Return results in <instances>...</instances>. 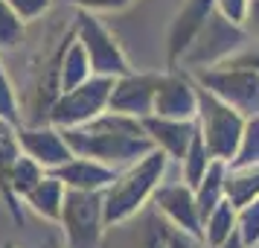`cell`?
<instances>
[{"mask_svg":"<svg viewBox=\"0 0 259 248\" xmlns=\"http://www.w3.org/2000/svg\"><path fill=\"white\" fill-rule=\"evenodd\" d=\"M64 137L76 158H94L117 172L137 164L154 149L143 129V120H131L122 114H111V111H105L88 126L67 129Z\"/></svg>","mask_w":259,"mask_h":248,"instance_id":"cell-1","label":"cell"},{"mask_svg":"<svg viewBox=\"0 0 259 248\" xmlns=\"http://www.w3.org/2000/svg\"><path fill=\"white\" fill-rule=\"evenodd\" d=\"M253 44L242 26L224 21L222 15L212 12V18L207 21L204 32L198 36V41L189 47V53L181 61V70L187 73H201V70H212L222 67L230 59H236L242 50H247Z\"/></svg>","mask_w":259,"mask_h":248,"instance_id":"cell-4","label":"cell"},{"mask_svg":"<svg viewBox=\"0 0 259 248\" xmlns=\"http://www.w3.org/2000/svg\"><path fill=\"white\" fill-rule=\"evenodd\" d=\"M67 3H73L79 12L99 15V12H122V9H128L134 0H67Z\"/></svg>","mask_w":259,"mask_h":248,"instance_id":"cell-30","label":"cell"},{"mask_svg":"<svg viewBox=\"0 0 259 248\" xmlns=\"http://www.w3.org/2000/svg\"><path fill=\"white\" fill-rule=\"evenodd\" d=\"M53 175L67 190H76V193H105L117 181V169L99 164L94 158H73L64 166L53 169Z\"/></svg>","mask_w":259,"mask_h":248,"instance_id":"cell-15","label":"cell"},{"mask_svg":"<svg viewBox=\"0 0 259 248\" xmlns=\"http://www.w3.org/2000/svg\"><path fill=\"white\" fill-rule=\"evenodd\" d=\"M64 196H67V187H64L59 178L50 172V175L24 199V204H29V210L38 213V216H41V219H47V222H61Z\"/></svg>","mask_w":259,"mask_h":248,"instance_id":"cell-18","label":"cell"},{"mask_svg":"<svg viewBox=\"0 0 259 248\" xmlns=\"http://www.w3.org/2000/svg\"><path fill=\"white\" fill-rule=\"evenodd\" d=\"M227 169H230V164L215 161V164L210 166V172L204 175V181L195 187V201H198L201 222H204L219 204L227 201Z\"/></svg>","mask_w":259,"mask_h":248,"instance_id":"cell-20","label":"cell"},{"mask_svg":"<svg viewBox=\"0 0 259 248\" xmlns=\"http://www.w3.org/2000/svg\"><path fill=\"white\" fill-rule=\"evenodd\" d=\"M230 67H247V70H256L259 73V44H250L247 50H242L236 59L227 61Z\"/></svg>","mask_w":259,"mask_h":248,"instance_id":"cell-32","label":"cell"},{"mask_svg":"<svg viewBox=\"0 0 259 248\" xmlns=\"http://www.w3.org/2000/svg\"><path fill=\"white\" fill-rule=\"evenodd\" d=\"M111 91H114V79L105 76H94L91 82H84L76 91L61 94L53 108H50V126L67 131V129H79L94 123L96 117H102L108 111L111 102Z\"/></svg>","mask_w":259,"mask_h":248,"instance_id":"cell-8","label":"cell"},{"mask_svg":"<svg viewBox=\"0 0 259 248\" xmlns=\"http://www.w3.org/2000/svg\"><path fill=\"white\" fill-rule=\"evenodd\" d=\"M3 248H18V245H15V242H3Z\"/></svg>","mask_w":259,"mask_h":248,"instance_id":"cell-37","label":"cell"},{"mask_svg":"<svg viewBox=\"0 0 259 248\" xmlns=\"http://www.w3.org/2000/svg\"><path fill=\"white\" fill-rule=\"evenodd\" d=\"M198 99H201V88L192 73L166 70L160 73V88H157V96H154V117L195 123Z\"/></svg>","mask_w":259,"mask_h":248,"instance_id":"cell-10","label":"cell"},{"mask_svg":"<svg viewBox=\"0 0 259 248\" xmlns=\"http://www.w3.org/2000/svg\"><path fill=\"white\" fill-rule=\"evenodd\" d=\"M44 248H64V245H59V242H53V239H47V242H44Z\"/></svg>","mask_w":259,"mask_h":248,"instance_id":"cell-36","label":"cell"},{"mask_svg":"<svg viewBox=\"0 0 259 248\" xmlns=\"http://www.w3.org/2000/svg\"><path fill=\"white\" fill-rule=\"evenodd\" d=\"M195 126H198V134L204 137V143H207V149L212 152V158L222 161V164H233L247 120L239 111H233L227 102H222L219 96H212L210 91L201 88Z\"/></svg>","mask_w":259,"mask_h":248,"instance_id":"cell-3","label":"cell"},{"mask_svg":"<svg viewBox=\"0 0 259 248\" xmlns=\"http://www.w3.org/2000/svg\"><path fill=\"white\" fill-rule=\"evenodd\" d=\"M169 164L172 161L160 149H152L137 164L119 169L117 181L102 193L105 196V225L108 228L131 222L146 207H152L154 193L163 187V181H166Z\"/></svg>","mask_w":259,"mask_h":248,"instance_id":"cell-2","label":"cell"},{"mask_svg":"<svg viewBox=\"0 0 259 248\" xmlns=\"http://www.w3.org/2000/svg\"><path fill=\"white\" fill-rule=\"evenodd\" d=\"M247 9H250V0H215V15H222L224 21L242 26V29L247 21Z\"/></svg>","mask_w":259,"mask_h":248,"instance_id":"cell-29","label":"cell"},{"mask_svg":"<svg viewBox=\"0 0 259 248\" xmlns=\"http://www.w3.org/2000/svg\"><path fill=\"white\" fill-rule=\"evenodd\" d=\"M157 88H160V73L131 70L128 76L114 79V91H111L108 111H111V114L131 117V120L154 117V96H157Z\"/></svg>","mask_w":259,"mask_h":248,"instance_id":"cell-11","label":"cell"},{"mask_svg":"<svg viewBox=\"0 0 259 248\" xmlns=\"http://www.w3.org/2000/svg\"><path fill=\"white\" fill-rule=\"evenodd\" d=\"M47 175H50V172L41 164H35L32 158L21 155V161H18V166H15V172H12V193L24 201L26 196H29V193H32V190H35Z\"/></svg>","mask_w":259,"mask_h":248,"instance_id":"cell-24","label":"cell"},{"mask_svg":"<svg viewBox=\"0 0 259 248\" xmlns=\"http://www.w3.org/2000/svg\"><path fill=\"white\" fill-rule=\"evenodd\" d=\"M236 216H239V210H236L230 201L219 204V207L204 219V245L222 248L224 242L236 234Z\"/></svg>","mask_w":259,"mask_h":248,"instance_id":"cell-23","label":"cell"},{"mask_svg":"<svg viewBox=\"0 0 259 248\" xmlns=\"http://www.w3.org/2000/svg\"><path fill=\"white\" fill-rule=\"evenodd\" d=\"M26 36V24L12 12V6L6 0H0V50L18 47Z\"/></svg>","mask_w":259,"mask_h":248,"instance_id":"cell-25","label":"cell"},{"mask_svg":"<svg viewBox=\"0 0 259 248\" xmlns=\"http://www.w3.org/2000/svg\"><path fill=\"white\" fill-rule=\"evenodd\" d=\"M236 234L247 248H259V199L245 204L236 216Z\"/></svg>","mask_w":259,"mask_h":248,"instance_id":"cell-28","label":"cell"},{"mask_svg":"<svg viewBox=\"0 0 259 248\" xmlns=\"http://www.w3.org/2000/svg\"><path fill=\"white\" fill-rule=\"evenodd\" d=\"M143 129H146L154 149H160L169 161L181 164L189 149V143H192V137H195V131H198V126L195 123H184V120L149 117V120H143Z\"/></svg>","mask_w":259,"mask_h":248,"instance_id":"cell-16","label":"cell"},{"mask_svg":"<svg viewBox=\"0 0 259 248\" xmlns=\"http://www.w3.org/2000/svg\"><path fill=\"white\" fill-rule=\"evenodd\" d=\"M192 76H195V82L204 91L219 96L222 102H227L245 120L259 117V73L256 70L222 64V67L201 70V73H192Z\"/></svg>","mask_w":259,"mask_h":248,"instance_id":"cell-7","label":"cell"},{"mask_svg":"<svg viewBox=\"0 0 259 248\" xmlns=\"http://www.w3.org/2000/svg\"><path fill=\"white\" fill-rule=\"evenodd\" d=\"M73 32L79 38V44L84 47L88 59H91L94 76L119 79V76H128L131 73L128 56L122 53V47H119V41L114 38V32H111L96 15L79 12L76 21H73Z\"/></svg>","mask_w":259,"mask_h":248,"instance_id":"cell-6","label":"cell"},{"mask_svg":"<svg viewBox=\"0 0 259 248\" xmlns=\"http://www.w3.org/2000/svg\"><path fill=\"white\" fill-rule=\"evenodd\" d=\"M215 12V0H184L166 29V70H181V61L198 41L207 21Z\"/></svg>","mask_w":259,"mask_h":248,"instance_id":"cell-9","label":"cell"},{"mask_svg":"<svg viewBox=\"0 0 259 248\" xmlns=\"http://www.w3.org/2000/svg\"><path fill=\"white\" fill-rule=\"evenodd\" d=\"M256 164H259V117H253V120H247L242 143H239V152H236L230 166H256Z\"/></svg>","mask_w":259,"mask_h":248,"instance_id":"cell-27","label":"cell"},{"mask_svg":"<svg viewBox=\"0 0 259 248\" xmlns=\"http://www.w3.org/2000/svg\"><path fill=\"white\" fill-rule=\"evenodd\" d=\"M91 79H94V70H91V59H88L84 47L79 44L76 32H73V41L67 44V50H64V56H61V67H59L61 94H67V91H76V88H82L84 82H91Z\"/></svg>","mask_w":259,"mask_h":248,"instance_id":"cell-19","label":"cell"},{"mask_svg":"<svg viewBox=\"0 0 259 248\" xmlns=\"http://www.w3.org/2000/svg\"><path fill=\"white\" fill-rule=\"evenodd\" d=\"M114 234L111 248H169V236H172V225L166 222L160 213L146 207L140 216H134L131 222L108 228Z\"/></svg>","mask_w":259,"mask_h":248,"instance_id":"cell-14","label":"cell"},{"mask_svg":"<svg viewBox=\"0 0 259 248\" xmlns=\"http://www.w3.org/2000/svg\"><path fill=\"white\" fill-rule=\"evenodd\" d=\"M21 143H18V126L0 120V201L6 204V210L15 222H24V213H21V199L12 193V172L18 161H21Z\"/></svg>","mask_w":259,"mask_h":248,"instance_id":"cell-17","label":"cell"},{"mask_svg":"<svg viewBox=\"0 0 259 248\" xmlns=\"http://www.w3.org/2000/svg\"><path fill=\"white\" fill-rule=\"evenodd\" d=\"M259 199V164L256 166H230L227 169V201L236 210Z\"/></svg>","mask_w":259,"mask_h":248,"instance_id":"cell-21","label":"cell"},{"mask_svg":"<svg viewBox=\"0 0 259 248\" xmlns=\"http://www.w3.org/2000/svg\"><path fill=\"white\" fill-rule=\"evenodd\" d=\"M59 225L61 234H64V248H99L108 234L105 196L67 190Z\"/></svg>","mask_w":259,"mask_h":248,"instance_id":"cell-5","label":"cell"},{"mask_svg":"<svg viewBox=\"0 0 259 248\" xmlns=\"http://www.w3.org/2000/svg\"><path fill=\"white\" fill-rule=\"evenodd\" d=\"M169 248H207V245H204V239H198V236H189V234H184V231L172 228Z\"/></svg>","mask_w":259,"mask_h":248,"instance_id":"cell-33","label":"cell"},{"mask_svg":"<svg viewBox=\"0 0 259 248\" xmlns=\"http://www.w3.org/2000/svg\"><path fill=\"white\" fill-rule=\"evenodd\" d=\"M9 6H12V12L24 21V24H29V21H35V18H41V15L50 9V3L53 0H6Z\"/></svg>","mask_w":259,"mask_h":248,"instance_id":"cell-31","label":"cell"},{"mask_svg":"<svg viewBox=\"0 0 259 248\" xmlns=\"http://www.w3.org/2000/svg\"><path fill=\"white\" fill-rule=\"evenodd\" d=\"M245 32L247 38L259 44V0H250V9H247V21H245Z\"/></svg>","mask_w":259,"mask_h":248,"instance_id":"cell-34","label":"cell"},{"mask_svg":"<svg viewBox=\"0 0 259 248\" xmlns=\"http://www.w3.org/2000/svg\"><path fill=\"white\" fill-rule=\"evenodd\" d=\"M152 204L172 228H178V231H184L189 236L204 239V222H201V213H198L195 190L189 187V184H184V178L163 181V187L154 193Z\"/></svg>","mask_w":259,"mask_h":248,"instance_id":"cell-12","label":"cell"},{"mask_svg":"<svg viewBox=\"0 0 259 248\" xmlns=\"http://www.w3.org/2000/svg\"><path fill=\"white\" fill-rule=\"evenodd\" d=\"M212 164H215V158H212V152L207 149L204 137L195 131V137H192L187 155H184V161H181V178H184V184H189V187L195 190L201 181H204V175L210 172Z\"/></svg>","mask_w":259,"mask_h":248,"instance_id":"cell-22","label":"cell"},{"mask_svg":"<svg viewBox=\"0 0 259 248\" xmlns=\"http://www.w3.org/2000/svg\"><path fill=\"white\" fill-rule=\"evenodd\" d=\"M18 143H21V152L26 158H32L35 164H41L47 172L64 166L67 161H73L70 143L64 137V131L56 129V126H18Z\"/></svg>","mask_w":259,"mask_h":248,"instance_id":"cell-13","label":"cell"},{"mask_svg":"<svg viewBox=\"0 0 259 248\" xmlns=\"http://www.w3.org/2000/svg\"><path fill=\"white\" fill-rule=\"evenodd\" d=\"M0 120L12 123V126H24V114H21V99L15 94L9 76L3 70V61H0Z\"/></svg>","mask_w":259,"mask_h":248,"instance_id":"cell-26","label":"cell"},{"mask_svg":"<svg viewBox=\"0 0 259 248\" xmlns=\"http://www.w3.org/2000/svg\"><path fill=\"white\" fill-rule=\"evenodd\" d=\"M222 248H247V245L242 242V236H239V234H233V236H230V239H227V242H224Z\"/></svg>","mask_w":259,"mask_h":248,"instance_id":"cell-35","label":"cell"}]
</instances>
